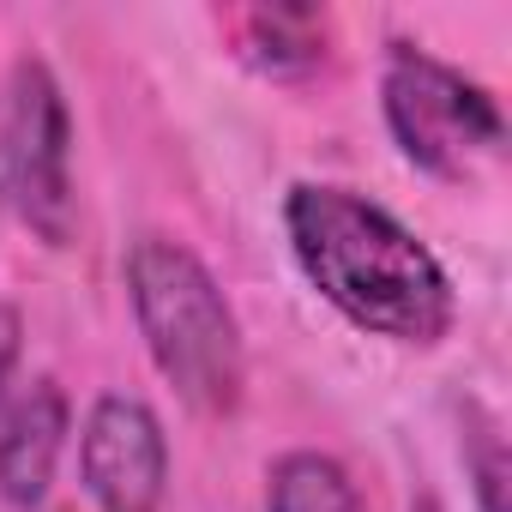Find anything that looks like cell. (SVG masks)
Returning <instances> with one entry per match:
<instances>
[{"mask_svg":"<svg viewBox=\"0 0 512 512\" xmlns=\"http://www.w3.org/2000/svg\"><path fill=\"white\" fill-rule=\"evenodd\" d=\"M19 344H25V320H19V308L0 302V410H7V386H13V368H19Z\"/></svg>","mask_w":512,"mask_h":512,"instance_id":"cell-10","label":"cell"},{"mask_svg":"<svg viewBox=\"0 0 512 512\" xmlns=\"http://www.w3.org/2000/svg\"><path fill=\"white\" fill-rule=\"evenodd\" d=\"M127 290L163 380L199 416H229L241 404L247 356H241V326L205 260L169 235H145L127 253Z\"/></svg>","mask_w":512,"mask_h":512,"instance_id":"cell-2","label":"cell"},{"mask_svg":"<svg viewBox=\"0 0 512 512\" xmlns=\"http://www.w3.org/2000/svg\"><path fill=\"white\" fill-rule=\"evenodd\" d=\"M61 446H67V392L55 380H31V392H19L0 410V494H7V506L31 512L49 494Z\"/></svg>","mask_w":512,"mask_h":512,"instance_id":"cell-6","label":"cell"},{"mask_svg":"<svg viewBox=\"0 0 512 512\" xmlns=\"http://www.w3.org/2000/svg\"><path fill=\"white\" fill-rule=\"evenodd\" d=\"M290 247L308 284L362 332L392 344H440L452 326V284L434 253L368 193L296 187L284 205Z\"/></svg>","mask_w":512,"mask_h":512,"instance_id":"cell-1","label":"cell"},{"mask_svg":"<svg viewBox=\"0 0 512 512\" xmlns=\"http://www.w3.org/2000/svg\"><path fill=\"white\" fill-rule=\"evenodd\" d=\"M386 121H392V139L404 145V157L428 175H464L476 157L500 151L506 139V121H500V103L464 79L458 67L410 49V43H392V61H386Z\"/></svg>","mask_w":512,"mask_h":512,"instance_id":"cell-3","label":"cell"},{"mask_svg":"<svg viewBox=\"0 0 512 512\" xmlns=\"http://www.w3.org/2000/svg\"><path fill=\"white\" fill-rule=\"evenodd\" d=\"M470 476H476V500L482 512H506V446H500V428L476 416V434H470Z\"/></svg>","mask_w":512,"mask_h":512,"instance_id":"cell-9","label":"cell"},{"mask_svg":"<svg viewBox=\"0 0 512 512\" xmlns=\"http://www.w3.org/2000/svg\"><path fill=\"white\" fill-rule=\"evenodd\" d=\"M85 488L103 512H163L169 494V440L145 398H97L85 416Z\"/></svg>","mask_w":512,"mask_h":512,"instance_id":"cell-5","label":"cell"},{"mask_svg":"<svg viewBox=\"0 0 512 512\" xmlns=\"http://www.w3.org/2000/svg\"><path fill=\"white\" fill-rule=\"evenodd\" d=\"M247 61H260L266 73H296V67H314L326 55V31L314 13H296V7H272V13H253L247 19Z\"/></svg>","mask_w":512,"mask_h":512,"instance_id":"cell-8","label":"cell"},{"mask_svg":"<svg viewBox=\"0 0 512 512\" xmlns=\"http://www.w3.org/2000/svg\"><path fill=\"white\" fill-rule=\"evenodd\" d=\"M272 512H362V494L350 470L326 452H284L272 464Z\"/></svg>","mask_w":512,"mask_h":512,"instance_id":"cell-7","label":"cell"},{"mask_svg":"<svg viewBox=\"0 0 512 512\" xmlns=\"http://www.w3.org/2000/svg\"><path fill=\"white\" fill-rule=\"evenodd\" d=\"M0 193H13L25 223L61 247L73 235V187H67V97L43 61H19L0 115Z\"/></svg>","mask_w":512,"mask_h":512,"instance_id":"cell-4","label":"cell"}]
</instances>
